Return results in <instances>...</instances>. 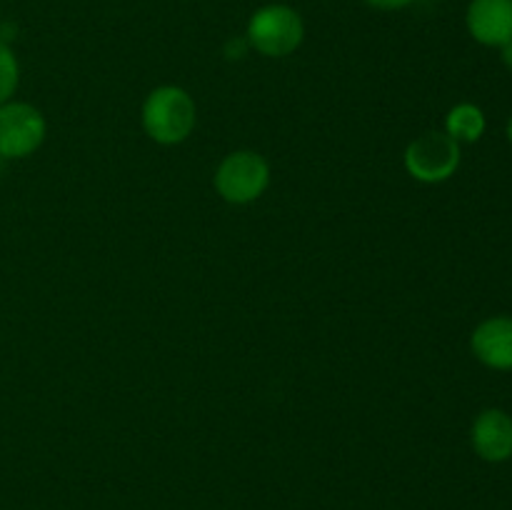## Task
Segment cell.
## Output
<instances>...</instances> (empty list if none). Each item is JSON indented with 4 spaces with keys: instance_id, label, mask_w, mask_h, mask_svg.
<instances>
[{
    "instance_id": "6",
    "label": "cell",
    "mask_w": 512,
    "mask_h": 510,
    "mask_svg": "<svg viewBox=\"0 0 512 510\" xmlns=\"http://www.w3.org/2000/svg\"><path fill=\"white\" fill-rule=\"evenodd\" d=\"M465 23L478 43L503 48L512 40V0H470Z\"/></svg>"
},
{
    "instance_id": "3",
    "label": "cell",
    "mask_w": 512,
    "mask_h": 510,
    "mask_svg": "<svg viewBox=\"0 0 512 510\" xmlns=\"http://www.w3.org/2000/svg\"><path fill=\"white\" fill-rule=\"evenodd\" d=\"M270 183V168L263 155L240 150L230 153L215 173V188L228 203L245 205L258 200Z\"/></svg>"
},
{
    "instance_id": "12",
    "label": "cell",
    "mask_w": 512,
    "mask_h": 510,
    "mask_svg": "<svg viewBox=\"0 0 512 510\" xmlns=\"http://www.w3.org/2000/svg\"><path fill=\"white\" fill-rule=\"evenodd\" d=\"M245 50H248V40L238 38V40H230L228 48H225V55H228V58H243Z\"/></svg>"
},
{
    "instance_id": "9",
    "label": "cell",
    "mask_w": 512,
    "mask_h": 510,
    "mask_svg": "<svg viewBox=\"0 0 512 510\" xmlns=\"http://www.w3.org/2000/svg\"><path fill=\"white\" fill-rule=\"evenodd\" d=\"M485 130V115L478 105H455L448 113V135L458 143H475Z\"/></svg>"
},
{
    "instance_id": "5",
    "label": "cell",
    "mask_w": 512,
    "mask_h": 510,
    "mask_svg": "<svg viewBox=\"0 0 512 510\" xmlns=\"http://www.w3.org/2000/svg\"><path fill=\"white\" fill-rule=\"evenodd\" d=\"M45 140V118L28 103L0 105V158H25Z\"/></svg>"
},
{
    "instance_id": "11",
    "label": "cell",
    "mask_w": 512,
    "mask_h": 510,
    "mask_svg": "<svg viewBox=\"0 0 512 510\" xmlns=\"http://www.w3.org/2000/svg\"><path fill=\"white\" fill-rule=\"evenodd\" d=\"M365 3L378 10H403L408 5H413L415 0H365Z\"/></svg>"
},
{
    "instance_id": "8",
    "label": "cell",
    "mask_w": 512,
    "mask_h": 510,
    "mask_svg": "<svg viewBox=\"0 0 512 510\" xmlns=\"http://www.w3.org/2000/svg\"><path fill=\"white\" fill-rule=\"evenodd\" d=\"M473 353L495 370H512V318L498 315L480 323L473 333Z\"/></svg>"
},
{
    "instance_id": "2",
    "label": "cell",
    "mask_w": 512,
    "mask_h": 510,
    "mask_svg": "<svg viewBox=\"0 0 512 510\" xmlns=\"http://www.w3.org/2000/svg\"><path fill=\"white\" fill-rule=\"evenodd\" d=\"M303 38V18H300L298 10L283 3L263 5L260 10H255L250 15L248 35H245L250 48L258 50L260 55H268V58H285L300 48Z\"/></svg>"
},
{
    "instance_id": "14",
    "label": "cell",
    "mask_w": 512,
    "mask_h": 510,
    "mask_svg": "<svg viewBox=\"0 0 512 510\" xmlns=\"http://www.w3.org/2000/svg\"><path fill=\"white\" fill-rule=\"evenodd\" d=\"M508 138H510V143H512V118H510V123H508Z\"/></svg>"
},
{
    "instance_id": "7",
    "label": "cell",
    "mask_w": 512,
    "mask_h": 510,
    "mask_svg": "<svg viewBox=\"0 0 512 510\" xmlns=\"http://www.w3.org/2000/svg\"><path fill=\"white\" fill-rule=\"evenodd\" d=\"M473 448L488 463H503L512 455V418L503 410H483L473 425Z\"/></svg>"
},
{
    "instance_id": "10",
    "label": "cell",
    "mask_w": 512,
    "mask_h": 510,
    "mask_svg": "<svg viewBox=\"0 0 512 510\" xmlns=\"http://www.w3.org/2000/svg\"><path fill=\"white\" fill-rule=\"evenodd\" d=\"M20 80V65L15 53L5 40H0V105L8 103L13 98L15 88Z\"/></svg>"
},
{
    "instance_id": "13",
    "label": "cell",
    "mask_w": 512,
    "mask_h": 510,
    "mask_svg": "<svg viewBox=\"0 0 512 510\" xmlns=\"http://www.w3.org/2000/svg\"><path fill=\"white\" fill-rule=\"evenodd\" d=\"M500 50H503V63L512 70V40H510V43H505Z\"/></svg>"
},
{
    "instance_id": "1",
    "label": "cell",
    "mask_w": 512,
    "mask_h": 510,
    "mask_svg": "<svg viewBox=\"0 0 512 510\" xmlns=\"http://www.w3.org/2000/svg\"><path fill=\"white\" fill-rule=\"evenodd\" d=\"M143 128L155 143H183L195 128V103L183 88L163 85L145 98Z\"/></svg>"
},
{
    "instance_id": "4",
    "label": "cell",
    "mask_w": 512,
    "mask_h": 510,
    "mask_svg": "<svg viewBox=\"0 0 512 510\" xmlns=\"http://www.w3.org/2000/svg\"><path fill=\"white\" fill-rule=\"evenodd\" d=\"M460 165V143L448 133H425L405 150V168L415 180L440 183L448 180Z\"/></svg>"
}]
</instances>
